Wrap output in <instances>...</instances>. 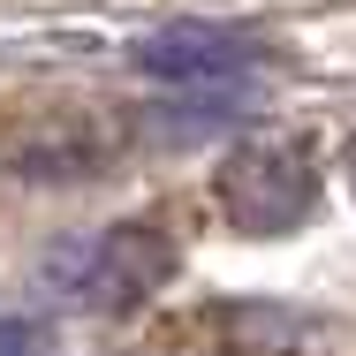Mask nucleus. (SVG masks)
<instances>
[{
	"mask_svg": "<svg viewBox=\"0 0 356 356\" xmlns=\"http://www.w3.org/2000/svg\"><path fill=\"white\" fill-rule=\"evenodd\" d=\"M38 273L83 311H129L175 273V243L159 227H99V235H76L61 250H46Z\"/></svg>",
	"mask_w": 356,
	"mask_h": 356,
	"instance_id": "1",
	"label": "nucleus"
},
{
	"mask_svg": "<svg viewBox=\"0 0 356 356\" xmlns=\"http://www.w3.org/2000/svg\"><path fill=\"white\" fill-rule=\"evenodd\" d=\"M220 205L243 235H288L318 205V167L311 144L296 137H250L220 159Z\"/></svg>",
	"mask_w": 356,
	"mask_h": 356,
	"instance_id": "2",
	"label": "nucleus"
},
{
	"mask_svg": "<svg viewBox=\"0 0 356 356\" xmlns=\"http://www.w3.org/2000/svg\"><path fill=\"white\" fill-rule=\"evenodd\" d=\"M137 61L152 76H175V83H227V76H243L258 61V46L243 31H220V23H175V31L144 38Z\"/></svg>",
	"mask_w": 356,
	"mask_h": 356,
	"instance_id": "3",
	"label": "nucleus"
},
{
	"mask_svg": "<svg viewBox=\"0 0 356 356\" xmlns=\"http://www.w3.org/2000/svg\"><path fill=\"white\" fill-rule=\"evenodd\" d=\"M220 334L235 341V356H349V334L334 318H303L281 303H227Z\"/></svg>",
	"mask_w": 356,
	"mask_h": 356,
	"instance_id": "4",
	"label": "nucleus"
},
{
	"mask_svg": "<svg viewBox=\"0 0 356 356\" xmlns=\"http://www.w3.org/2000/svg\"><path fill=\"white\" fill-rule=\"evenodd\" d=\"M46 349V318L31 311H0V356H38Z\"/></svg>",
	"mask_w": 356,
	"mask_h": 356,
	"instance_id": "5",
	"label": "nucleus"
},
{
	"mask_svg": "<svg viewBox=\"0 0 356 356\" xmlns=\"http://www.w3.org/2000/svg\"><path fill=\"white\" fill-rule=\"evenodd\" d=\"M349 182H356V144H349Z\"/></svg>",
	"mask_w": 356,
	"mask_h": 356,
	"instance_id": "6",
	"label": "nucleus"
}]
</instances>
